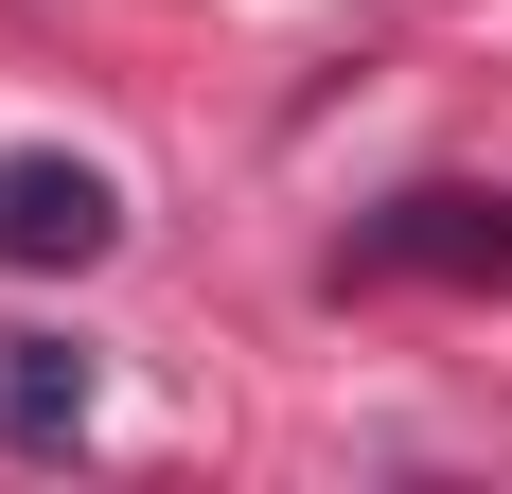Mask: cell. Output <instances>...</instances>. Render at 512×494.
<instances>
[{"mask_svg": "<svg viewBox=\"0 0 512 494\" xmlns=\"http://www.w3.org/2000/svg\"><path fill=\"white\" fill-rule=\"evenodd\" d=\"M336 283H512V195H477V177H424V195L354 212Z\"/></svg>", "mask_w": 512, "mask_h": 494, "instance_id": "6da1fadb", "label": "cell"}, {"mask_svg": "<svg viewBox=\"0 0 512 494\" xmlns=\"http://www.w3.org/2000/svg\"><path fill=\"white\" fill-rule=\"evenodd\" d=\"M106 247H124V177H106V159H71V142L0 159V265H18V283H89Z\"/></svg>", "mask_w": 512, "mask_h": 494, "instance_id": "7a4b0ae2", "label": "cell"}, {"mask_svg": "<svg viewBox=\"0 0 512 494\" xmlns=\"http://www.w3.org/2000/svg\"><path fill=\"white\" fill-rule=\"evenodd\" d=\"M89 424V353L71 336H0V442H71Z\"/></svg>", "mask_w": 512, "mask_h": 494, "instance_id": "3957f363", "label": "cell"}]
</instances>
